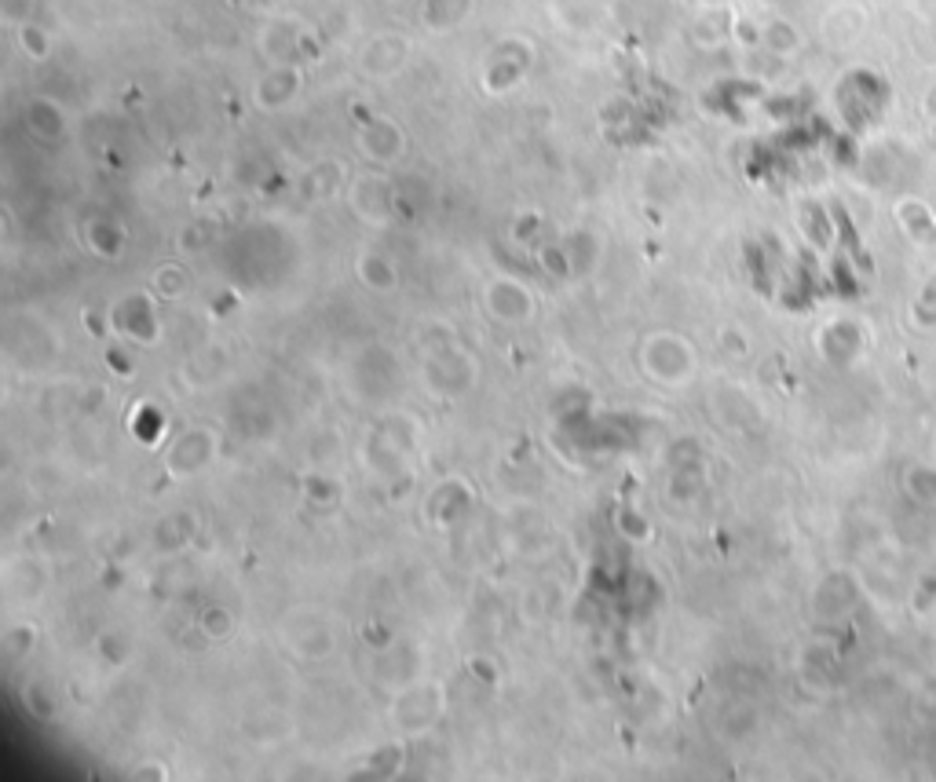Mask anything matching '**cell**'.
<instances>
[{
	"label": "cell",
	"mask_w": 936,
	"mask_h": 782,
	"mask_svg": "<svg viewBox=\"0 0 936 782\" xmlns=\"http://www.w3.org/2000/svg\"><path fill=\"white\" fill-rule=\"evenodd\" d=\"M929 132H933V143H936V117L929 121Z\"/></svg>",
	"instance_id": "cell-2"
},
{
	"label": "cell",
	"mask_w": 936,
	"mask_h": 782,
	"mask_svg": "<svg viewBox=\"0 0 936 782\" xmlns=\"http://www.w3.org/2000/svg\"><path fill=\"white\" fill-rule=\"evenodd\" d=\"M922 114H926L929 121H933V117H936V81L926 88V96H922Z\"/></svg>",
	"instance_id": "cell-1"
}]
</instances>
